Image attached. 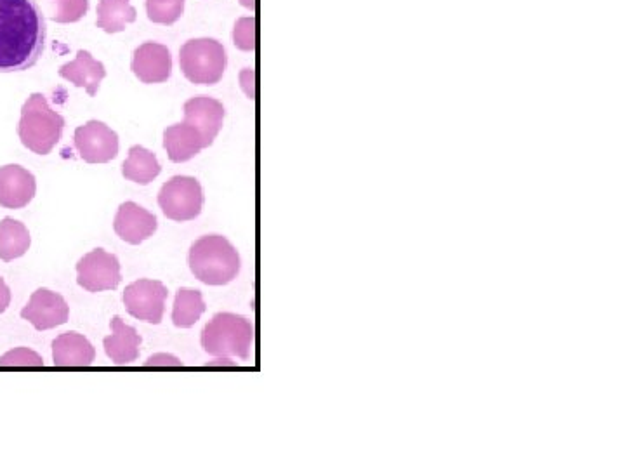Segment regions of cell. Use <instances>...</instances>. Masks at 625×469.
<instances>
[{
	"mask_svg": "<svg viewBox=\"0 0 625 469\" xmlns=\"http://www.w3.org/2000/svg\"><path fill=\"white\" fill-rule=\"evenodd\" d=\"M158 221L152 212L146 211L145 207L125 202L120 205L119 212L113 221L115 233L124 242L131 245H139L157 232Z\"/></svg>",
	"mask_w": 625,
	"mask_h": 469,
	"instance_id": "obj_14",
	"label": "cell"
},
{
	"mask_svg": "<svg viewBox=\"0 0 625 469\" xmlns=\"http://www.w3.org/2000/svg\"><path fill=\"white\" fill-rule=\"evenodd\" d=\"M44 358L30 348H14L0 357V367H42Z\"/></svg>",
	"mask_w": 625,
	"mask_h": 469,
	"instance_id": "obj_26",
	"label": "cell"
},
{
	"mask_svg": "<svg viewBox=\"0 0 625 469\" xmlns=\"http://www.w3.org/2000/svg\"><path fill=\"white\" fill-rule=\"evenodd\" d=\"M191 273L207 285L233 282L242 268L237 249L223 235H205L190 249Z\"/></svg>",
	"mask_w": 625,
	"mask_h": 469,
	"instance_id": "obj_2",
	"label": "cell"
},
{
	"mask_svg": "<svg viewBox=\"0 0 625 469\" xmlns=\"http://www.w3.org/2000/svg\"><path fill=\"white\" fill-rule=\"evenodd\" d=\"M132 72L143 84H162L172 73L171 51L164 44L145 42L134 51Z\"/></svg>",
	"mask_w": 625,
	"mask_h": 469,
	"instance_id": "obj_12",
	"label": "cell"
},
{
	"mask_svg": "<svg viewBox=\"0 0 625 469\" xmlns=\"http://www.w3.org/2000/svg\"><path fill=\"white\" fill-rule=\"evenodd\" d=\"M37 193V181L25 167H0V205L6 209H23Z\"/></svg>",
	"mask_w": 625,
	"mask_h": 469,
	"instance_id": "obj_13",
	"label": "cell"
},
{
	"mask_svg": "<svg viewBox=\"0 0 625 469\" xmlns=\"http://www.w3.org/2000/svg\"><path fill=\"white\" fill-rule=\"evenodd\" d=\"M32 244V237L27 226L13 218L0 221V259L14 261L27 254Z\"/></svg>",
	"mask_w": 625,
	"mask_h": 469,
	"instance_id": "obj_21",
	"label": "cell"
},
{
	"mask_svg": "<svg viewBox=\"0 0 625 469\" xmlns=\"http://www.w3.org/2000/svg\"><path fill=\"white\" fill-rule=\"evenodd\" d=\"M240 4L247 7V9H250V11H254V9H256V0H240Z\"/></svg>",
	"mask_w": 625,
	"mask_h": 469,
	"instance_id": "obj_30",
	"label": "cell"
},
{
	"mask_svg": "<svg viewBox=\"0 0 625 469\" xmlns=\"http://www.w3.org/2000/svg\"><path fill=\"white\" fill-rule=\"evenodd\" d=\"M9 304H11V291L7 287L6 280L0 277V313H4L9 308Z\"/></svg>",
	"mask_w": 625,
	"mask_h": 469,
	"instance_id": "obj_29",
	"label": "cell"
},
{
	"mask_svg": "<svg viewBox=\"0 0 625 469\" xmlns=\"http://www.w3.org/2000/svg\"><path fill=\"white\" fill-rule=\"evenodd\" d=\"M46 39V18L35 0H0V72L35 67Z\"/></svg>",
	"mask_w": 625,
	"mask_h": 469,
	"instance_id": "obj_1",
	"label": "cell"
},
{
	"mask_svg": "<svg viewBox=\"0 0 625 469\" xmlns=\"http://www.w3.org/2000/svg\"><path fill=\"white\" fill-rule=\"evenodd\" d=\"M65 129V119L54 112L47 103L46 96L33 93L21 108L18 136L30 152L49 155L54 146L60 143Z\"/></svg>",
	"mask_w": 625,
	"mask_h": 469,
	"instance_id": "obj_3",
	"label": "cell"
},
{
	"mask_svg": "<svg viewBox=\"0 0 625 469\" xmlns=\"http://www.w3.org/2000/svg\"><path fill=\"white\" fill-rule=\"evenodd\" d=\"M73 145L87 164H106L119 155V136L99 120H89L77 127Z\"/></svg>",
	"mask_w": 625,
	"mask_h": 469,
	"instance_id": "obj_9",
	"label": "cell"
},
{
	"mask_svg": "<svg viewBox=\"0 0 625 469\" xmlns=\"http://www.w3.org/2000/svg\"><path fill=\"white\" fill-rule=\"evenodd\" d=\"M96 358V350L79 332H65L53 341V360L58 367H87Z\"/></svg>",
	"mask_w": 625,
	"mask_h": 469,
	"instance_id": "obj_17",
	"label": "cell"
},
{
	"mask_svg": "<svg viewBox=\"0 0 625 469\" xmlns=\"http://www.w3.org/2000/svg\"><path fill=\"white\" fill-rule=\"evenodd\" d=\"M186 0H146L148 20L171 27L185 13Z\"/></svg>",
	"mask_w": 625,
	"mask_h": 469,
	"instance_id": "obj_23",
	"label": "cell"
},
{
	"mask_svg": "<svg viewBox=\"0 0 625 469\" xmlns=\"http://www.w3.org/2000/svg\"><path fill=\"white\" fill-rule=\"evenodd\" d=\"M169 291L162 282L141 278L127 285L124 291L125 310L146 324L158 325L164 318Z\"/></svg>",
	"mask_w": 625,
	"mask_h": 469,
	"instance_id": "obj_7",
	"label": "cell"
},
{
	"mask_svg": "<svg viewBox=\"0 0 625 469\" xmlns=\"http://www.w3.org/2000/svg\"><path fill=\"white\" fill-rule=\"evenodd\" d=\"M21 318L27 320L37 331H49L65 325L70 318V306L58 292L37 289L27 306L21 310Z\"/></svg>",
	"mask_w": 625,
	"mask_h": 469,
	"instance_id": "obj_10",
	"label": "cell"
},
{
	"mask_svg": "<svg viewBox=\"0 0 625 469\" xmlns=\"http://www.w3.org/2000/svg\"><path fill=\"white\" fill-rule=\"evenodd\" d=\"M185 112V122L195 127L202 139H204L205 148L214 143V139L218 138L219 131L223 129L224 110L223 103L214 100L211 96H197L186 101L183 106Z\"/></svg>",
	"mask_w": 625,
	"mask_h": 469,
	"instance_id": "obj_11",
	"label": "cell"
},
{
	"mask_svg": "<svg viewBox=\"0 0 625 469\" xmlns=\"http://www.w3.org/2000/svg\"><path fill=\"white\" fill-rule=\"evenodd\" d=\"M254 346V325L235 313H218L205 325L202 348L214 358L249 360Z\"/></svg>",
	"mask_w": 625,
	"mask_h": 469,
	"instance_id": "obj_4",
	"label": "cell"
},
{
	"mask_svg": "<svg viewBox=\"0 0 625 469\" xmlns=\"http://www.w3.org/2000/svg\"><path fill=\"white\" fill-rule=\"evenodd\" d=\"M158 205L165 218L186 223L200 216L204 207V192L198 179L191 176H174L158 193Z\"/></svg>",
	"mask_w": 625,
	"mask_h": 469,
	"instance_id": "obj_6",
	"label": "cell"
},
{
	"mask_svg": "<svg viewBox=\"0 0 625 469\" xmlns=\"http://www.w3.org/2000/svg\"><path fill=\"white\" fill-rule=\"evenodd\" d=\"M146 365L148 367H181L183 364H181L179 358L165 355V353H158V355L148 358Z\"/></svg>",
	"mask_w": 625,
	"mask_h": 469,
	"instance_id": "obj_28",
	"label": "cell"
},
{
	"mask_svg": "<svg viewBox=\"0 0 625 469\" xmlns=\"http://www.w3.org/2000/svg\"><path fill=\"white\" fill-rule=\"evenodd\" d=\"M228 56L216 39H193L179 49V67L186 79L197 86H216L223 79Z\"/></svg>",
	"mask_w": 625,
	"mask_h": 469,
	"instance_id": "obj_5",
	"label": "cell"
},
{
	"mask_svg": "<svg viewBox=\"0 0 625 469\" xmlns=\"http://www.w3.org/2000/svg\"><path fill=\"white\" fill-rule=\"evenodd\" d=\"M58 73L73 86L84 87L87 94L93 98L98 94L99 86L106 77V68L101 61L94 60L93 54L89 51L80 49L77 58L63 65Z\"/></svg>",
	"mask_w": 625,
	"mask_h": 469,
	"instance_id": "obj_15",
	"label": "cell"
},
{
	"mask_svg": "<svg viewBox=\"0 0 625 469\" xmlns=\"http://www.w3.org/2000/svg\"><path fill=\"white\" fill-rule=\"evenodd\" d=\"M233 44L244 53H250L256 49V18L254 16L238 18L233 28Z\"/></svg>",
	"mask_w": 625,
	"mask_h": 469,
	"instance_id": "obj_25",
	"label": "cell"
},
{
	"mask_svg": "<svg viewBox=\"0 0 625 469\" xmlns=\"http://www.w3.org/2000/svg\"><path fill=\"white\" fill-rule=\"evenodd\" d=\"M53 21L66 25V23H77L86 16L89 11V0H54Z\"/></svg>",
	"mask_w": 625,
	"mask_h": 469,
	"instance_id": "obj_24",
	"label": "cell"
},
{
	"mask_svg": "<svg viewBox=\"0 0 625 469\" xmlns=\"http://www.w3.org/2000/svg\"><path fill=\"white\" fill-rule=\"evenodd\" d=\"M112 336L105 337V351L113 364L129 365L139 358V344L141 336L134 327L122 322V318L113 317Z\"/></svg>",
	"mask_w": 625,
	"mask_h": 469,
	"instance_id": "obj_18",
	"label": "cell"
},
{
	"mask_svg": "<svg viewBox=\"0 0 625 469\" xmlns=\"http://www.w3.org/2000/svg\"><path fill=\"white\" fill-rule=\"evenodd\" d=\"M240 86L244 89L245 96L249 100L256 98V73H254V68H244L240 72Z\"/></svg>",
	"mask_w": 625,
	"mask_h": 469,
	"instance_id": "obj_27",
	"label": "cell"
},
{
	"mask_svg": "<svg viewBox=\"0 0 625 469\" xmlns=\"http://www.w3.org/2000/svg\"><path fill=\"white\" fill-rule=\"evenodd\" d=\"M207 306H205L202 292L193 291V289H179L174 301V310H172V322L179 329H190L197 324L200 317L204 315Z\"/></svg>",
	"mask_w": 625,
	"mask_h": 469,
	"instance_id": "obj_22",
	"label": "cell"
},
{
	"mask_svg": "<svg viewBox=\"0 0 625 469\" xmlns=\"http://www.w3.org/2000/svg\"><path fill=\"white\" fill-rule=\"evenodd\" d=\"M164 148L174 164H183L205 150L204 139L195 127L181 122L164 131Z\"/></svg>",
	"mask_w": 625,
	"mask_h": 469,
	"instance_id": "obj_16",
	"label": "cell"
},
{
	"mask_svg": "<svg viewBox=\"0 0 625 469\" xmlns=\"http://www.w3.org/2000/svg\"><path fill=\"white\" fill-rule=\"evenodd\" d=\"M136 18L138 13L131 6V0H99L96 27L106 34L124 32L125 27L134 23Z\"/></svg>",
	"mask_w": 625,
	"mask_h": 469,
	"instance_id": "obj_20",
	"label": "cell"
},
{
	"mask_svg": "<svg viewBox=\"0 0 625 469\" xmlns=\"http://www.w3.org/2000/svg\"><path fill=\"white\" fill-rule=\"evenodd\" d=\"M160 171L162 167L158 164L157 155L146 150L145 146L139 145L131 146L129 157L122 166L124 178L141 186L150 185Z\"/></svg>",
	"mask_w": 625,
	"mask_h": 469,
	"instance_id": "obj_19",
	"label": "cell"
},
{
	"mask_svg": "<svg viewBox=\"0 0 625 469\" xmlns=\"http://www.w3.org/2000/svg\"><path fill=\"white\" fill-rule=\"evenodd\" d=\"M77 282L89 292L115 291L122 282L119 258L94 249L77 263Z\"/></svg>",
	"mask_w": 625,
	"mask_h": 469,
	"instance_id": "obj_8",
	"label": "cell"
}]
</instances>
